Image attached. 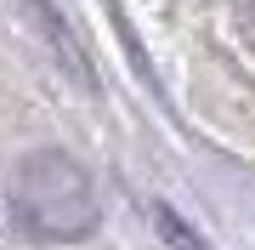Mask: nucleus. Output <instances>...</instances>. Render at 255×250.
<instances>
[{
	"mask_svg": "<svg viewBox=\"0 0 255 250\" xmlns=\"http://www.w3.org/2000/svg\"><path fill=\"white\" fill-rule=\"evenodd\" d=\"M11 205H17V216L34 233H46V239H80V233H91L97 222V188L91 176H85L80 159L68 154H28L17 176H11Z\"/></svg>",
	"mask_w": 255,
	"mask_h": 250,
	"instance_id": "nucleus-1",
	"label": "nucleus"
},
{
	"mask_svg": "<svg viewBox=\"0 0 255 250\" xmlns=\"http://www.w3.org/2000/svg\"><path fill=\"white\" fill-rule=\"evenodd\" d=\"M159 228H164V239H170L176 250H210L204 239H193V233H187L182 222H176V216H170V211H159Z\"/></svg>",
	"mask_w": 255,
	"mask_h": 250,
	"instance_id": "nucleus-2",
	"label": "nucleus"
}]
</instances>
